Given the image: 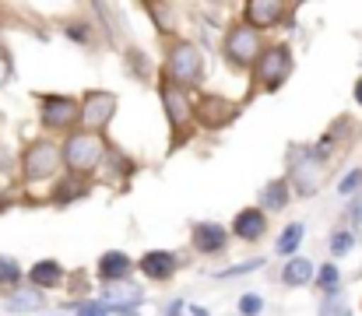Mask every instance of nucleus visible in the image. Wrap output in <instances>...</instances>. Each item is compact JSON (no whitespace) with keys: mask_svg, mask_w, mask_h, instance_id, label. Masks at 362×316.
<instances>
[{"mask_svg":"<svg viewBox=\"0 0 362 316\" xmlns=\"http://www.w3.org/2000/svg\"><path fill=\"white\" fill-rule=\"evenodd\" d=\"M260 53H264V49H260V35H257V28H250L246 21H236V25L229 28L226 42H222V57H226V64H229L233 71H246V67L257 64Z\"/></svg>","mask_w":362,"mask_h":316,"instance_id":"5","label":"nucleus"},{"mask_svg":"<svg viewBox=\"0 0 362 316\" xmlns=\"http://www.w3.org/2000/svg\"><path fill=\"white\" fill-rule=\"evenodd\" d=\"M236 112H240V105L233 103V99H226V95H215V92L194 99V119H197V127H204V130H222V127H229V123L236 119Z\"/></svg>","mask_w":362,"mask_h":316,"instance_id":"8","label":"nucleus"},{"mask_svg":"<svg viewBox=\"0 0 362 316\" xmlns=\"http://www.w3.org/2000/svg\"><path fill=\"white\" fill-rule=\"evenodd\" d=\"M18 278H21V271H18V264H14L11 257H0V285H7V292H14V285H18Z\"/></svg>","mask_w":362,"mask_h":316,"instance_id":"23","label":"nucleus"},{"mask_svg":"<svg viewBox=\"0 0 362 316\" xmlns=\"http://www.w3.org/2000/svg\"><path fill=\"white\" fill-rule=\"evenodd\" d=\"M141 299V288L137 285H130V281H120V285H106V303L113 306H134Z\"/></svg>","mask_w":362,"mask_h":316,"instance_id":"17","label":"nucleus"},{"mask_svg":"<svg viewBox=\"0 0 362 316\" xmlns=\"http://www.w3.org/2000/svg\"><path fill=\"white\" fill-rule=\"evenodd\" d=\"M117 95L113 92H103V88H95V92H85V99H81V119H85V127L92 130V134H103L110 123H113V116H117Z\"/></svg>","mask_w":362,"mask_h":316,"instance_id":"9","label":"nucleus"},{"mask_svg":"<svg viewBox=\"0 0 362 316\" xmlns=\"http://www.w3.org/2000/svg\"><path fill=\"white\" fill-rule=\"evenodd\" d=\"M356 103L362 105V78H359V81H356Z\"/></svg>","mask_w":362,"mask_h":316,"instance_id":"31","label":"nucleus"},{"mask_svg":"<svg viewBox=\"0 0 362 316\" xmlns=\"http://www.w3.org/2000/svg\"><path fill=\"white\" fill-rule=\"evenodd\" d=\"M103 162H106V141H103V134H92V130L67 134V141H64V165H67V172L88 176Z\"/></svg>","mask_w":362,"mask_h":316,"instance_id":"2","label":"nucleus"},{"mask_svg":"<svg viewBox=\"0 0 362 316\" xmlns=\"http://www.w3.org/2000/svg\"><path fill=\"white\" fill-rule=\"evenodd\" d=\"M67 281V271L57 264V260H39L32 271H28V285L32 288H60Z\"/></svg>","mask_w":362,"mask_h":316,"instance_id":"16","label":"nucleus"},{"mask_svg":"<svg viewBox=\"0 0 362 316\" xmlns=\"http://www.w3.org/2000/svg\"><path fill=\"white\" fill-rule=\"evenodd\" d=\"M204 78V57L194 42L187 39H173V46L165 49V64H162V81L176 85V88H197Z\"/></svg>","mask_w":362,"mask_h":316,"instance_id":"1","label":"nucleus"},{"mask_svg":"<svg viewBox=\"0 0 362 316\" xmlns=\"http://www.w3.org/2000/svg\"><path fill=\"white\" fill-rule=\"evenodd\" d=\"M359 183H362V172H352V176H345V180H341V194H352V190H356Z\"/></svg>","mask_w":362,"mask_h":316,"instance_id":"29","label":"nucleus"},{"mask_svg":"<svg viewBox=\"0 0 362 316\" xmlns=\"http://www.w3.org/2000/svg\"><path fill=\"white\" fill-rule=\"evenodd\" d=\"M299 242H303V225L299 221H292L281 235H278V253L285 257V253H296L299 250Z\"/></svg>","mask_w":362,"mask_h":316,"instance_id":"21","label":"nucleus"},{"mask_svg":"<svg viewBox=\"0 0 362 316\" xmlns=\"http://www.w3.org/2000/svg\"><path fill=\"white\" fill-rule=\"evenodd\" d=\"M180 306H183V303H169V310H165V316H180V313H183Z\"/></svg>","mask_w":362,"mask_h":316,"instance_id":"30","label":"nucleus"},{"mask_svg":"<svg viewBox=\"0 0 362 316\" xmlns=\"http://www.w3.org/2000/svg\"><path fill=\"white\" fill-rule=\"evenodd\" d=\"M349 246H352V235H349V232H338V235H334V242H331V250H334V253H349Z\"/></svg>","mask_w":362,"mask_h":316,"instance_id":"26","label":"nucleus"},{"mask_svg":"<svg viewBox=\"0 0 362 316\" xmlns=\"http://www.w3.org/2000/svg\"><path fill=\"white\" fill-rule=\"evenodd\" d=\"M292 7H285V4H278V0H250L246 7H243V21L250 25V28H274V25H281V18L288 14Z\"/></svg>","mask_w":362,"mask_h":316,"instance_id":"10","label":"nucleus"},{"mask_svg":"<svg viewBox=\"0 0 362 316\" xmlns=\"http://www.w3.org/2000/svg\"><path fill=\"white\" fill-rule=\"evenodd\" d=\"M158 95H162V105H165L169 127H173V134H176V144H183V141L190 137V127L197 123V119H194V103L187 99L183 88H176V85H169V81L158 85Z\"/></svg>","mask_w":362,"mask_h":316,"instance_id":"7","label":"nucleus"},{"mask_svg":"<svg viewBox=\"0 0 362 316\" xmlns=\"http://www.w3.org/2000/svg\"><path fill=\"white\" fill-rule=\"evenodd\" d=\"M226 242H229V232H226V225H218V221H201V225H194V250L197 253H222L226 250Z\"/></svg>","mask_w":362,"mask_h":316,"instance_id":"11","label":"nucleus"},{"mask_svg":"<svg viewBox=\"0 0 362 316\" xmlns=\"http://www.w3.org/2000/svg\"><path fill=\"white\" fill-rule=\"evenodd\" d=\"M320 285H324V288H334V285H338V271H334V267H324V271H320Z\"/></svg>","mask_w":362,"mask_h":316,"instance_id":"28","label":"nucleus"},{"mask_svg":"<svg viewBox=\"0 0 362 316\" xmlns=\"http://www.w3.org/2000/svg\"><path fill=\"white\" fill-rule=\"evenodd\" d=\"M127 64H130V71H134L137 78H144V74L151 71V64H148V57H144L141 49H130V53H127Z\"/></svg>","mask_w":362,"mask_h":316,"instance_id":"24","label":"nucleus"},{"mask_svg":"<svg viewBox=\"0 0 362 316\" xmlns=\"http://www.w3.org/2000/svg\"><path fill=\"white\" fill-rule=\"evenodd\" d=\"M137 267H141V274L151 278V281H169L173 271H176V257H173L169 250H148Z\"/></svg>","mask_w":362,"mask_h":316,"instance_id":"13","label":"nucleus"},{"mask_svg":"<svg viewBox=\"0 0 362 316\" xmlns=\"http://www.w3.org/2000/svg\"><path fill=\"white\" fill-rule=\"evenodd\" d=\"M60 162H64V148L57 141H49V137H39L21 155V176L28 183H42V180L60 172Z\"/></svg>","mask_w":362,"mask_h":316,"instance_id":"3","label":"nucleus"},{"mask_svg":"<svg viewBox=\"0 0 362 316\" xmlns=\"http://www.w3.org/2000/svg\"><path fill=\"white\" fill-rule=\"evenodd\" d=\"M144 11L155 18L158 32H173V28H176V25H173V4H144Z\"/></svg>","mask_w":362,"mask_h":316,"instance_id":"22","label":"nucleus"},{"mask_svg":"<svg viewBox=\"0 0 362 316\" xmlns=\"http://www.w3.org/2000/svg\"><path fill=\"white\" fill-rule=\"evenodd\" d=\"M240 310H243V316H257L264 310V299H260V295H243Z\"/></svg>","mask_w":362,"mask_h":316,"instance_id":"25","label":"nucleus"},{"mask_svg":"<svg viewBox=\"0 0 362 316\" xmlns=\"http://www.w3.org/2000/svg\"><path fill=\"white\" fill-rule=\"evenodd\" d=\"M4 306H7V310H35V306H42V299H39V292H32V288H14V292L4 295Z\"/></svg>","mask_w":362,"mask_h":316,"instance_id":"18","label":"nucleus"},{"mask_svg":"<svg viewBox=\"0 0 362 316\" xmlns=\"http://www.w3.org/2000/svg\"><path fill=\"white\" fill-rule=\"evenodd\" d=\"M267 232V214L264 208H243L233 221V235L243 239V242H257L260 235Z\"/></svg>","mask_w":362,"mask_h":316,"instance_id":"12","label":"nucleus"},{"mask_svg":"<svg viewBox=\"0 0 362 316\" xmlns=\"http://www.w3.org/2000/svg\"><path fill=\"white\" fill-rule=\"evenodd\" d=\"M39 123L53 134H74L81 123V105L71 95H42L39 99Z\"/></svg>","mask_w":362,"mask_h":316,"instance_id":"6","label":"nucleus"},{"mask_svg":"<svg viewBox=\"0 0 362 316\" xmlns=\"http://www.w3.org/2000/svg\"><path fill=\"white\" fill-rule=\"evenodd\" d=\"M78 316H110V306H92V303H85Z\"/></svg>","mask_w":362,"mask_h":316,"instance_id":"27","label":"nucleus"},{"mask_svg":"<svg viewBox=\"0 0 362 316\" xmlns=\"http://www.w3.org/2000/svg\"><path fill=\"white\" fill-rule=\"evenodd\" d=\"M285 204H288V183H285V180H274V183H267V190H264V208L281 211Z\"/></svg>","mask_w":362,"mask_h":316,"instance_id":"20","label":"nucleus"},{"mask_svg":"<svg viewBox=\"0 0 362 316\" xmlns=\"http://www.w3.org/2000/svg\"><path fill=\"white\" fill-rule=\"evenodd\" d=\"M130 271H134V260L120 253V250H113V253H103V260H99V278L106 281V285H120L130 278Z\"/></svg>","mask_w":362,"mask_h":316,"instance_id":"15","label":"nucleus"},{"mask_svg":"<svg viewBox=\"0 0 362 316\" xmlns=\"http://www.w3.org/2000/svg\"><path fill=\"white\" fill-rule=\"evenodd\" d=\"M88 190H92V180H88V176H74V172H67L64 180H57L49 201H53V204H74V201L88 197Z\"/></svg>","mask_w":362,"mask_h":316,"instance_id":"14","label":"nucleus"},{"mask_svg":"<svg viewBox=\"0 0 362 316\" xmlns=\"http://www.w3.org/2000/svg\"><path fill=\"white\" fill-rule=\"evenodd\" d=\"M285 285H292V288H299V285H306L310 278H313V264L310 260H292V264H285Z\"/></svg>","mask_w":362,"mask_h":316,"instance_id":"19","label":"nucleus"},{"mask_svg":"<svg viewBox=\"0 0 362 316\" xmlns=\"http://www.w3.org/2000/svg\"><path fill=\"white\" fill-rule=\"evenodd\" d=\"M288 71H292V49L288 46H267L253 64V92L257 88L260 92H278L285 85Z\"/></svg>","mask_w":362,"mask_h":316,"instance_id":"4","label":"nucleus"}]
</instances>
